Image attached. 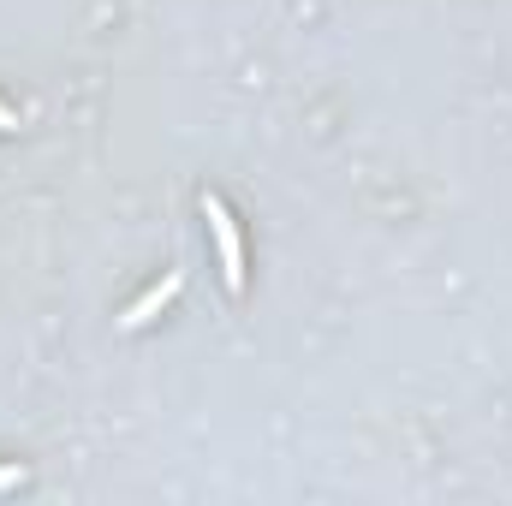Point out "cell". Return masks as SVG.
Masks as SVG:
<instances>
[{
	"mask_svg": "<svg viewBox=\"0 0 512 506\" xmlns=\"http://www.w3.org/2000/svg\"><path fill=\"white\" fill-rule=\"evenodd\" d=\"M203 221H209V233H215L221 280H227V292L239 298V292H245V245H239V221H233V209H227L221 197H203Z\"/></svg>",
	"mask_w": 512,
	"mask_h": 506,
	"instance_id": "obj_1",
	"label": "cell"
},
{
	"mask_svg": "<svg viewBox=\"0 0 512 506\" xmlns=\"http://www.w3.org/2000/svg\"><path fill=\"white\" fill-rule=\"evenodd\" d=\"M179 286H185V274H179V268H167V274H161V280H155V286H149V292H143V298L131 304L126 316H120V328H126V334L149 328V322H155V316H161V310H167V304L179 298Z\"/></svg>",
	"mask_w": 512,
	"mask_h": 506,
	"instance_id": "obj_2",
	"label": "cell"
},
{
	"mask_svg": "<svg viewBox=\"0 0 512 506\" xmlns=\"http://www.w3.org/2000/svg\"><path fill=\"white\" fill-rule=\"evenodd\" d=\"M0 131H18V114L12 108H0Z\"/></svg>",
	"mask_w": 512,
	"mask_h": 506,
	"instance_id": "obj_3",
	"label": "cell"
}]
</instances>
